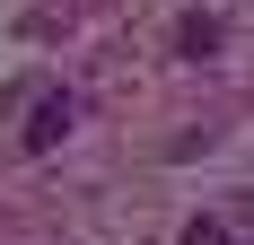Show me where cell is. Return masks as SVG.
Wrapping results in <instances>:
<instances>
[{
    "label": "cell",
    "mask_w": 254,
    "mask_h": 245,
    "mask_svg": "<svg viewBox=\"0 0 254 245\" xmlns=\"http://www.w3.org/2000/svg\"><path fill=\"white\" fill-rule=\"evenodd\" d=\"M70 122H79V97H70V88H44V97H35V114H26V149L44 158V149L70 131Z\"/></svg>",
    "instance_id": "1"
},
{
    "label": "cell",
    "mask_w": 254,
    "mask_h": 245,
    "mask_svg": "<svg viewBox=\"0 0 254 245\" xmlns=\"http://www.w3.org/2000/svg\"><path fill=\"white\" fill-rule=\"evenodd\" d=\"M176 53H184V61H210V53H219V18H210V9H193V18L176 26Z\"/></svg>",
    "instance_id": "2"
},
{
    "label": "cell",
    "mask_w": 254,
    "mask_h": 245,
    "mask_svg": "<svg viewBox=\"0 0 254 245\" xmlns=\"http://www.w3.org/2000/svg\"><path fill=\"white\" fill-rule=\"evenodd\" d=\"M184 245H228V219H184Z\"/></svg>",
    "instance_id": "3"
}]
</instances>
